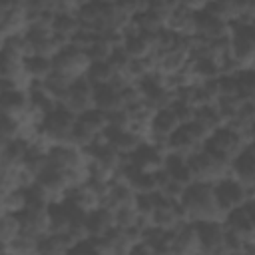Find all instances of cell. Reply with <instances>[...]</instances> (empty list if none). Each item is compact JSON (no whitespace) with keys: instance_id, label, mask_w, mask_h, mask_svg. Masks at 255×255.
<instances>
[{"instance_id":"1","label":"cell","mask_w":255,"mask_h":255,"mask_svg":"<svg viewBox=\"0 0 255 255\" xmlns=\"http://www.w3.org/2000/svg\"><path fill=\"white\" fill-rule=\"evenodd\" d=\"M181 205L185 207L187 219L191 223L195 221H209V219H223L225 215L215 203L213 185L205 181H191L183 187V193L179 197Z\"/></svg>"},{"instance_id":"2","label":"cell","mask_w":255,"mask_h":255,"mask_svg":"<svg viewBox=\"0 0 255 255\" xmlns=\"http://www.w3.org/2000/svg\"><path fill=\"white\" fill-rule=\"evenodd\" d=\"M231 38V56L239 62L241 68L255 66V22L247 16H241L229 22Z\"/></svg>"},{"instance_id":"3","label":"cell","mask_w":255,"mask_h":255,"mask_svg":"<svg viewBox=\"0 0 255 255\" xmlns=\"http://www.w3.org/2000/svg\"><path fill=\"white\" fill-rule=\"evenodd\" d=\"M245 143H247V139H245V135L241 131H237L229 124H223L221 128H217V129H213L209 133V137L203 141L201 147L207 153H211L213 157L231 163V159L243 149Z\"/></svg>"},{"instance_id":"4","label":"cell","mask_w":255,"mask_h":255,"mask_svg":"<svg viewBox=\"0 0 255 255\" xmlns=\"http://www.w3.org/2000/svg\"><path fill=\"white\" fill-rule=\"evenodd\" d=\"M187 165L193 173V181H205V183L213 185L215 181L223 179L225 175H231L229 163L213 157L203 147H199V149H195L193 153L187 155Z\"/></svg>"},{"instance_id":"5","label":"cell","mask_w":255,"mask_h":255,"mask_svg":"<svg viewBox=\"0 0 255 255\" xmlns=\"http://www.w3.org/2000/svg\"><path fill=\"white\" fill-rule=\"evenodd\" d=\"M213 195H215V203L223 215L241 207L249 199L247 187L243 183H239L233 175H225L223 179L215 181L213 183Z\"/></svg>"},{"instance_id":"6","label":"cell","mask_w":255,"mask_h":255,"mask_svg":"<svg viewBox=\"0 0 255 255\" xmlns=\"http://www.w3.org/2000/svg\"><path fill=\"white\" fill-rule=\"evenodd\" d=\"M52 64H54V70L60 72L62 76H66L68 80H78V78L86 76L90 58L86 56V52L66 44L52 56Z\"/></svg>"},{"instance_id":"7","label":"cell","mask_w":255,"mask_h":255,"mask_svg":"<svg viewBox=\"0 0 255 255\" xmlns=\"http://www.w3.org/2000/svg\"><path fill=\"white\" fill-rule=\"evenodd\" d=\"M195 233L199 241V251L205 255H229L223 247L225 225L223 219H209V221H195Z\"/></svg>"},{"instance_id":"8","label":"cell","mask_w":255,"mask_h":255,"mask_svg":"<svg viewBox=\"0 0 255 255\" xmlns=\"http://www.w3.org/2000/svg\"><path fill=\"white\" fill-rule=\"evenodd\" d=\"M48 161L56 167L68 169H86V153L74 143H52L48 147Z\"/></svg>"},{"instance_id":"9","label":"cell","mask_w":255,"mask_h":255,"mask_svg":"<svg viewBox=\"0 0 255 255\" xmlns=\"http://www.w3.org/2000/svg\"><path fill=\"white\" fill-rule=\"evenodd\" d=\"M231 175L247 189L255 187V141H247L229 163Z\"/></svg>"},{"instance_id":"10","label":"cell","mask_w":255,"mask_h":255,"mask_svg":"<svg viewBox=\"0 0 255 255\" xmlns=\"http://www.w3.org/2000/svg\"><path fill=\"white\" fill-rule=\"evenodd\" d=\"M102 137L112 147H116L124 157H128L131 151H135L139 147V143L145 141V137L131 131L129 128H114V126H106L104 131H102Z\"/></svg>"},{"instance_id":"11","label":"cell","mask_w":255,"mask_h":255,"mask_svg":"<svg viewBox=\"0 0 255 255\" xmlns=\"http://www.w3.org/2000/svg\"><path fill=\"white\" fill-rule=\"evenodd\" d=\"M122 48L131 56V58H143L155 52V34L141 32L133 28L131 24L124 30V42Z\"/></svg>"},{"instance_id":"12","label":"cell","mask_w":255,"mask_h":255,"mask_svg":"<svg viewBox=\"0 0 255 255\" xmlns=\"http://www.w3.org/2000/svg\"><path fill=\"white\" fill-rule=\"evenodd\" d=\"M36 183L40 187H44L48 191V195L52 197V201H58L64 197L66 189L70 187L68 185V179H66V173L64 169L56 167L54 163H46L38 173H36Z\"/></svg>"},{"instance_id":"13","label":"cell","mask_w":255,"mask_h":255,"mask_svg":"<svg viewBox=\"0 0 255 255\" xmlns=\"http://www.w3.org/2000/svg\"><path fill=\"white\" fill-rule=\"evenodd\" d=\"M92 94H94V84L86 76H82L78 80H72L68 96L62 104H66L74 114H82L92 108Z\"/></svg>"},{"instance_id":"14","label":"cell","mask_w":255,"mask_h":255,"mask_svg":"<svg viewBox=\"0 0 255 255\" xmlns=\"http://www.w3.org/2000/svg\"><path fill=\"white\" fill-rule=\"evenodd\" d=\"M199 251V241L195 233V225L191 221H183L173 227L171 235V255H193Z\"/></svg>"},{"instance_id":"15","label":"cell","mask_w":255,"mask_h":255,"mask_svg":"<svg viewBox=\"0 0 255 255\" xmlns=\"http://www.w3.org/2000/svg\"><path fill=\"white\" fill-rule=\"evenodd\" d=\"M2 114L6 116H16L22 120H28L30 116V94L26 88H16V90H4L0 98Z\"/></svg>"},{"instance_id":"16","label":"cell","mask_w":255,"mask_h":255,"mask_svg":"<svg viewBox=\"0 0 255 255\" xmlns=\"http://www.w3.org/2000/svg\"><path fill=\"white\" fill-rule=\"evenodd\" d=\"M195 24V10L189 6V2H175L171 12L165 18V28H169L175 34H193Z\"/></svg>"},{"instance_id":"17","label":"cell","mask_w":255,"mask_h":255,"mask_svg":"<svg viewBox=\"0 0 255 255\" xmlns=\"http://www.w3.org/2000/svg\"><path fill=\"white\" fill-rule=\"evenodd\" d=\"M193 34L203 36L207 40H215L221 36L229 34V22L205 12L203 8L199 12H195V24H193Z\"/></svg>"},{"instance_id":"18","label":"cell","mask_w":255,"mask_h":255,"mask_svg":"<svg viewBox=\"0 0 255 255\" xmlns=\"http://www.w3.org/2000/svg\"><path fill=\"white\" fill-rule=\"evenodd\" d=\"M163 157L165 153H161L157 147H153L147 139L143 143H139V147L135 151H131L128 155V159L137 165L141 171H155V169H161L163 167Z\"/></svg>"},{"instance_id":"19","label":"cell","mask_w":255,"mask_h":255,"mask_svg":"<svg viewBox=\"0 0 255 255\" xmlns=\"http://www.w3.org/2000/svg\"><path fill=\"white\" fill-rule=\"evenodd\" d=\"M22 231L32 233L36 237H42L44 233H48V207L40 209V207H24L22 211L16 213Z\"/></svg>"},{"instance_id":"20","label":"cell","mask_w":255,"mask_h":255,"mask_svg":"<svg viewBox=\"0 0 255 255\" xmlns=\"http://www.w3.org/2000/svg\"><path fill=\"white\" fill-rule=\"evenodd\" d=\"M223 225L235 233H239L247 243H255V225L247 213V209L241 205L229 213H225L223 217Z\"/></svg>"},{"instance_id":"21","label":"cell","mask_w":255,"mask_h":255,"mask_svg":"<svg viewBox=\"0 0 255 255\" xmlns=\"http://www.w3.org/2000/svg\"><path fill=\"white\" fill-rule=\"evenodd\" d=\"M112 227H116L114 211L112 209L100 205V207L88 211V215H86V231H88V237H102Z\"/></svg>"},{"instance_id":"22","label":"cell","mask_w":255,"mask_h":255,"mask_svg":"<svg viewBox=\"0 0 255 255\" xmlns=\"http://www.w3.org/2000/svg\"><path fill=\"white\" fill-rule=\"evenodd\" d=\"M30 139L26 137H12V139H2V151H0V167H14L22 165L24 155L28 153Z\"/></svg>"},{"instance_id":"23","label":"cell","mask_w":255,"mask_h":255,"mask_svg":"<svg viewBox=\"0 0 255 255\" xmlns=\"http://www.w3.org/2000/svg\"><path fill=\"white\" fill-rule=\"evenodd\" d=\"M163 169L169 173V177L181 185H189L193 181V173L187 165V155L175 153V151H167L163 157Z\"/></svg>"},{"instance_id":"24","label":"cell","mask_w":255,"mask_h":255,"mask_svg":"<svg viewBox=\"0 0 255 255\" xmlns=\"http://www.w3.org/2000/svg\"><path fill=\"white\" fill-rule=\"evenodd\" d=\"M92 106L102 110V112H114V110H120L124 108L122 104V96H120V90L114 88L112 84H100V86H94V94H92Z\"/></svg>"},{"instance_id":"25","label":"cell","mask_w":255,"mask_h":255,"mask_svg":"<svg viewBox=\"0 0 255 255\" xmlns=\"http://www.w3.org/2000/svg\"><path fill=\"white\" fill-rule=\"evenodd\" d=\"M133 199H135V191H133L126 181H122V179H114V177H112L108 195L104 197L102 205L114 211V209H118V207H122V205H129V203H133Z\"/></svg>"},{"instance_id":"26","label":"cell","mask_w":255,"mask_h":255,"mask_svg":"<svg viewBox=\"0 0 255 255\" xmlns=\"http://www.w3.org/2000/svg\"><path fill=\"white\" fill-rule=\"evenodd\" d=\"M153 54L157 60V72L163 76L181 72L189 62V54L183 50H165V52H153Z\"/></svg>"},{"instance_id":"27","label":"cell","mask_w":255,"mask_h":255,"mask_svg":"<svg viewBox=\"0 0 255 255\" xmlns=\"http://www.w3.org/2000/svg\"><path fill=\"white\" fill-rule=\"evenodd\" d=\"M76 12L78 10H56V14L52 18V24H50L52 34L62 36L70 42V38L80 30V20H78Z\"/></svg>"},{"instance_id":"28","label":"cell","mask_w":255,"mask_h":255,"mask_svg":"<svg viewBox=\"0 0 255 255\" xmlns=\"http://www.w3.org/2000/svg\"><path fill=\"white\" fill-rule=\"evenodd\" d=\"M179 120L175 116V112L169 108H163V110H157L153 112V118L149 122V133H157V135H163V137H169L177 128H179Z\"/></svg>"},{"instance_id":"29","label":"cell","mask_w":255,"mask_h":255,"mask_svg":"<svg viewBox=\"0 0 255 255\" xmlns=\"http://www.w3.org/2000/svg\"><path fill=\"white\" fill-rule=\"evenodd\" d=\"M167 145H169V151H175V153H181V155H189V153H193L195 149L201 147V143L191 135V131L187 129L185 124H181L167 137Z\"/></svg>"},{"instance_id":"30","label":"cell","mask_w":255,"mask_h":255,"mask_svg":"<svg viewBox=\"0 0 255 255\" xmlns=\"http://www.w3.org/2000/svg\"><path fill=\"white\" fill-rule=\"evenodd\" d=\"M54 72V64L50 56L30 54L24 56V74L28 80H44Z\"/></svg>"},{"instance_id":"31","label":"cell","mask_w":255,"mask_h":255,"mask_svg":"<svg viewBox=\"0 0 255 255\" xmlns=\"http://www.w3.org/2000/svg\"><path fill=\"white\" fill-rule=\"evenodd\" d=\"M70 229V213L62 199L50 201L48 205V233H64Z\"/></svg>"},{"instance_id":"32","label":"cell","mask_w":255,"mask_h":255,"mask_svg":"<svg viewBox=\"0 0 255 255\" xmlns=\"http://www.w3.org/2000/svg\"><path fill=\"white\" fill-rule=\"evenodd\" d=\"M189 68H191V74H193V78L197 82H203V80H211V78H219L221 76L219 62L215 58H211V56L189 60Z\"/></svg>"},{"instance_id":"33","label":"cell","mask_w":255,"mask_h":255,"mask_svg":"<svg viewBox=\"0 0 255 255\" xmlns=\"http://www.w3.org/2000/svg\"><path fill=\"white\" fill-rule=\"evenodd\" d=\"M38 239H40V237H36V235H32V233L20 231L6 247H2V251H8V253H12V255H36Z\"/></svg>"},{"instance_id":"34","label":"cell","mask_w":255,"mask_h":255,"mask_svg":"<svg viewBox=\"0 0 255 255\" xmlns=\"http://www.w3.org/2000/svg\"><path fill=\"white\" fill-rule=\"evenodd\" d=\"M70 84L72 80H68L66 76H62L60 72H52L48 78H44V90L46 94L54 100V102H64L66 96H68V90H70Z\"/></svg>"},{"instance_id":"35","label":"cell","mask_w":255,"mask_h":255,"mask_svg":"<svg viewBox=\"0 0 255 255\" xmlns=\"http://www.w3.org/2000/svg\"><path fill=\"white\" fill-rule=\"evenodd\" d=\"M116 76V70L112 68V64L108 60H98V62H90L88 70H86V78L94 84V86H100V84H110L112 78Z\"/></svg>"},{"instance_id":"36","label":"cell","mask_w":255,"mask_h":255,"mask_svg":"<svg viewBox=\"0 0 255 255\" xmlns=\"http://www.w3.org/2000/svg\"><path fill=\"white\" fill-rule=\"evenodd\" d=\"M193 120H197V122H199L201 126H205L209 131H213V129H217V128H221V126L225 124L215 104H205V106L195 108Z\"/></svg>"},{"instance_id":"37","label":"cell","mask_w":255,"mask_h":255,"mask_svg":"<svg viewBox=\"0 0 255 255\" xmlns=\"http://www.w3.org/2000/svg\"><path fill=\"white\" fill-rule=\"evenodd\" d=\"M78 122H80L82 126H86L90 131L102 133L104 128L108 126V116H106V112H102V110H98V108L92 106L90 110L78 114Z\"/></svg>"},{"instance_id":"38","label":"cell","mask_w":255,"mask_h":255,"mask_svg":"<svg viewBox=\"0 0 255 255\" xmlns=\"http://www.w3.org/2000/svg\"><path fill=\"white\" fill-rule=\"evenodd\" d=\"M26 207V189L14 187L8 191H2V211L6 213H18Z\"/></svg>"},{"instance_id":"39","label":"cell","mask_w":255,"mask_h":255,"mask_svg":"<svg viewBox=\"0 0 255 255\" xmlns=\"http://www.w3.org/2000/svg\"><path fill=\"white\" fill-rule=\"evenodd\" d=\"M22 231L18 215L16 213H6L2 211V219H0V239H2V247H6L18 233Z\"/></svg>"},{"instance_id":"40","label":"cell","mask_w":255,"mask_h":255,"mask_svg":"<svg viewBox=\"0 0 255 255\" xmlns=\"http://www.w3.org/2000/svg\"><path fill=\"white\" fill-rule=\"evenodd\" d=\"M112 50H114V46H112L110 42H106L102 36H98V38H96V42H94V44L88 48L86 56L90 58V62L108 60V58H110V54H112Z\"/></svg>"},{"instance_id":"41","label":"cell","mask_w":255,"mask_h":255,"mask_svg":"<svg viewBox=\"0 0 255 255\" xmlns=\"http://www.w3.org/2000/svg\"><path fill=\"white\" fill-rule=\"evenodd\" d=\"M108 62L112 64V68L116 70V74H124V76H126V70H128L129 62H131V56H129L122 46H118V48L112 50Z\"/></svg>"},{"instance_id":"42","label":"cell","mask_w":255,"mask_h":255,"mask_svg":"<svg viewBox=\"0 0 255 255\" xmlns=\"http://www.w3.org/2000/svg\"><path fill=\"white\" fill-rule=\"evenodd\" d=\"M96 38H98V34H94V32H90V30H86V28H80V30L70 38V46H74V48H78V50H82V52H88V48L96 42Z\"/></svg>"},{"instance_id":"43","label":"cell","mask_w":255,"mask_h":255,"mask_svg":"<svg viewBox=\"0 0 255 255\" xmlns=\"http://www.w3.org/2000/svg\"><path fill=\"white\" fill-rule=\"evenodd\" d=\"M120 96H122V104H124V108L133 106V104H137V102H143L141 92H139V88H137L135 82H129L128 86H124V88L120 90Z\"/></svg>"},{"instance_id":"44","label":"cell","mask_w":255,"mask_h":255,"mask_svg":"<svg viewBox=\"0 0 255 255\" xmlns=\"http://www.w3.org/2000/svg\"><path fill=\"white\" fill-rule=\"evenodd\" d=\"M66 255H102V251L96 247V243L92 241V237H86V239L78 241L76 245H72Z\"/></svg>"},{"instance_id":"45","label":"cell","mask_w":255,"mask_h":255,"mask_svg":"<svg viewBox=\"0 0 255 255\" xmlns=\"http://www.w3.org/2000/svg\"><path fill=\"white\" fill-rule=\"evenodd\" d=\"M171 110L175 112V116H177L179 124H187V122H191V120H193V116H195V106H191L189 102H179V100H173Z\"/></svg>"},{"instance_id":"46","label":"cell","mask_w":255,"mask_h":255,"mask_svg":"<svg viewBox=\"0 0 255 255\" xmlns=\"http://www.w3.org/2000/svg\"><path fill=\"white\" fill-rule=\"evenodd\" d=\"M221 96H237L235 76H219V98Z\"/></svg>"},{"instance_id":"47","label":"cell","mask_w":255,"mask_h":255,"mask_svg":"<svg viewBox=\"0 0 255 255\" xmlns=\"http://www.w3.org/2000/svg\"><path fill=\"white\" fill-rule=\"evenodd\" d=\"M245 139H247V141H255V120L247 126V129H245Z\"/></svg>"},{"instance_id":"48","label":"cell","mask_w":255,"mask_h":255,"mask_svg":"<svg viewBox=\"0 0 255 255\" xmlns=\"http://www.w3.org/2000/svg\"><path fill=\"white\" fill-rule=\"evenodd\" d=\"M193 255H205V253H201V251H197V253H193Z\"/></svg>"}]
</instances>
